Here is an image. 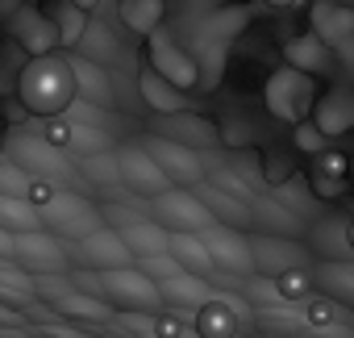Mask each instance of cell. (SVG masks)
I'll list each match as a JSON object with an SVG mask.
<instances>
[{
	"label": "cell",
	"instance_id": "obj_2",
	"mask_svg": "<svg viewBox=\"0 0 354 338\" xmlns=\"http://www.w3.org/2000/svg\"><path fill=\"white\" fill-rule=\"evenodd\" d=\"M121 176H125L133 188H146V193H154V188L167 184L162 167H158L154 154H146V150H125V154H121Z\"/></svg>",
	"mask_w": 354,
	"mask_h": 338
},
{
	"label": "cell",
	"instance_id": "obj_5",
	"mask_svg": "<svg viewBox=\"0 0 354 338\" xmlns=\"http://www.w3.org/2000/svg\"><path fill=\"white\" fill-rule=\"evenodd\" d=\"M88 255H92L96 263H121V259L129 255V247H125V238H117V234H92V238H88Z\"/></svg>",
	"mask_w": 354,
	"mask_h": 338
},
{
	"label": "cell",
	"instance_id": "obj_9",
	"mask_svg": "<svg viewBox=\"0 0 354 338\" xmlns=\"http://www.w3.org/2000/svg\"><path fill=\"white\" fill-rule=\"evenodd\" d=\"M267 5H275V9H292V5H300V0H267Z\"/></svg>",
	"mask_w": 354,
	"mask_h": 338
},
{
	"label": "cell",
	"instance_id": "obj_7",
	"mask_svg": "<svg viewBox=\"0 0 354 338\" xmlns=\"http://www.w3.org/2000/svg\"><path fill=\"white\" fill-rule=\"evenodd\" d=\"M201 334L205 338H230L234 334V317L225 313V305H205L201 309Z\"/></svg>",
	"mask_w": 354,
	"mask_h": 338
},
{
	"label": "cell",
	"instance_id": "obj_11",
	"mask_svg": "<svg viewBox=\"0 0 354 338\" xmlns=\"http://www.w3.org/2000/svg\"><path fill=\"white\" fill-rule=\"evenodd\" d=\"M350 242H354V226H350Z\"/></svg>",
	"mask_w": 354,
	"mask_h": 338
},
{
	"label": "cell",
	"instance_id": "obj_3",
	"mask_svg": "<svg viewBox=\"0 0 354 338\" xmlns=\"http://www.w3.org/2000/svg\"><path fill=\"white\" fill-rule=\"evenodd\" d=\"M104 288L113 292V296H121V301H133V305H150V284L142 280V276H133V272H121V267H113V272H104Z\"/></svg>",
	"mask_w": 354,
	"mask_h": 338
},
{
	"label": "cell",
	"instance_id": "obj_8",
	"mask_svg": "<svg viewBox=\"0 0 354 338\" xmlns=\"http://www.w3.org/2000/svg\"><path fill=\"white\" fill-rule=\"evenodd\" d=\"M279 292H283V296H304V292H308V276H304V272H296V276L288 272V276L279 280Z\"/></svg>",
	"mask_w": 354,
	"mask_h": 338
},
{
	"label": "cell",
	"instance_id": "obj_10",
	"mask_svg": "<svg viewBox=\"0 0 354 338\" xmlns=\"http://www.w3.org/2000/svg\"><path fill=\"white\" fill-rule=\"evenodd\" d=\"M350 180H354V154H350Z\"/></svg>",
	"mask_w": 354,
	"mask_h": 338
},
{
	"label": "cell",
	"instance_id": "obj_6",
	"mask_svg": "<svg viewBox=\"0 0 354 338\" xmlns=\"http://www.w3.org/2000/svg\"><path fill=\"white\" fill-rule=\"evenodd\" d=\"M125 247L138 251V255H154V251L167 247V238H162L158 226H133V230H125Z\"/></svg>",
	"mask_w": 354,
	"mask_h": 338
},
{
	"label": "cell",
	"instance_id": "obj_4",
	"mask_svg": "<svg viewBox=\"0 0 354 338\" xmlns=\"http://www.w3.org/2000/svg\"><path fill=\"white\" fill-rule=\"evenodd\" d=\"M13 247H17V255H21L26 263H42V267H59V263H63V251H59L55 238H46V234H21Z\"/></svg>",
	"mask_w": 354,
	"mask_h": 338
},
{
	"label": "cell",
	"instance_id": "obj_1",
	"mask_svg": "<svg viewBox=\"0 0 354 338\" xmlns=\"http://www.w3.org/2000/svg\"><path fill=\"white\" fill-rule=\"evenodd\" d=\"M75 63H67L63 55H34L21 75H17V96L34 117H63L75 105Z\"/></svg>",
	"mask_w": 354,
	"mask_h": 338
}]
</instances>
